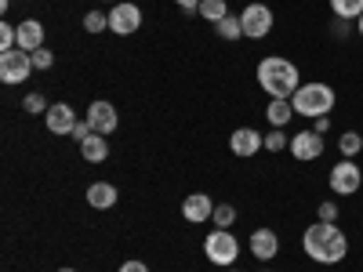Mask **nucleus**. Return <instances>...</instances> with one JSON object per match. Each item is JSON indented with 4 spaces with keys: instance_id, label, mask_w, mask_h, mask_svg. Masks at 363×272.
<instances>
[{
    "instance_id": "6",
    "label": "nucleus",
    "mask_w": 363,
    "mask_h": 272,
    "mask_svg": "<svg viewBox=\"0 0 363 272\" xmlns=\"http://www.w3.org/2000/svg\"><path fill=\"white\" fill-rule=\"evenodd\" d=\"M327 186H330V193H335V196H352V193H359V186H363V171H359L352 160H338L335 167H330Z\"/></svg>"
},
{
    "instance_id": "36",
    "label": "nucleus",
    "mask_w": 363,
    "mask_h": 272,
    "mask_svg": "<svg viewBox=\"0 0 363 272\" xmlns=\"http://www.w3.org/2000/svg\"><path fill=\"white\" fill-rule=\"evenodd\" d=\"M222 272H240V268H222Z\"/></svg>"
},
{
    "instance_id": "27",
    "label": "nucleus",
    "mask_w": 363,
    "mask_h": 272,
    "mask_svg": "<svg viewBox=\"0 0 363 272\" xmlns=\"http://www.w3.org/2000/svg\"><path fill=\"white\" fill-rule=\"evenodd\" d=\"M29 55H33V69H51L55 66V55L48 47H37V51H29Z\"/></svg>"
},
{
    "instance_id": "1",
    "label": "nucleus",
    "mask_w": 363,
    "mask_h": 272,
    "mask_svg": "<svg viewBox=\"0 0 363 272\" xmlns=\"http://www.w3.org/2000/svg\"><path fill=\"white\" fill-rule=\"evenodd\" d=\"M301 251H306L316 265H338L349 254V239L335 222H316L301 236Z\"/></svg>"
},
{
    "instance_id": "16",
    "label": "nucleus",
    "mask_w": 363,
    "mask_h": 272,
    "mask_svg": "<svg viewBox=\"0 0 363 272\" xmlns=\"http://www.w3.org/2000/svg\"><path fill=\"white\" fill-rule=\"evenodd\" d=\"M80 157H84L87 164H106V160H109V138H106V135L84 138V142H80Z\"/></svg>"
},
{
    "instance_id": "13",
    "label": "nucleus",
    "mask_w": 363,
    "mask_h": 272,
    "mask_svg": "<svg viewBox=\"0 0 363 272\" xmlns=\"http://www.w3.org/2000/svg\"><path fill=\"white\" fill-rule=\"evenodd\" d=\"M211 215H215V203H211V196H203V193H193V196H186V203H182V218H186L189 225H203Z\"/></svg>"
},
{
    "instance_id": "14",
    "label": "nucleus",
    "mask_w": 363,
    "mask_h": 272,
    "mask_svg": "<svg viewBox=\"0 0 363 272\" xmlns=\"http://www.w3.org/2000/svg\"><path fill=\"white\" fill-rule=\"evenodd\" d=\"M251 254L262 258V261H272L280 254V236L272 232V229H255L251 232Z\"/></svg>"
},
{
    "instance_id": "12",
    "label": "nucleus",
    "mask_w": 363,
    "mask_h": 272,
    "mask_svg": "<svg viewBox=\"0 0 363 272\" xmlns=\"http://www.w3.org/2000/svg\"><path fill=\"white\" fill-rule=\"evenodd\" d=\"M229 149H233V157H255L258 149H265V135H258L255 128H236L233 138H229Z\"/></svg>"
},
{
    "instance_id": "25",
    "label": "nucleus",
    "mask_w": 363,
    "mask_h": 272,
    "mask_svg": "<svg viewBox=\"0 0 363 272\" xmlns=\"http://www.w3.org/2000/svg\"><path fill=\"white\" fill-rule=\"evenodd\" d=\"M84 29H87V33H102V29H109V15L87 11V15H84Z\"/></svg>"
},
{
    "instance_id": "8",
    "label": "nucleus",
    "mask_w": 363,
    "mask_h": 272,
    "mask_svg": "<svg viewBox=\"0 0 363 272\" xmlns=\"http://www.w3.org/2000/svg\"><path fill=\"white\" fill-rule=\"evenodd\" d=\"M138 26H142V8H138V4H128V0L113 4V11H109V29H113L116 37H131Z\"/></svg>"
},
{
    "instance_id": "18",
    "label": "nucleus",
    "mask_w": 363,
    "mask_h": 272,
    "mask_svg": "<svg viewBox=\"0 0 363 272\" xmlns=\"http://www.w3.org/2000/svg\"><path fill=\"white\" fill-rule=\"evenodd\" d=\"M265 116H269V124H272V128H287L298 113H294L291 98H272V102H269V109H265Z\"/></svg>"
},
{
    "instance_id": "26",
    "label": "nucleus",
    "mask_w": 363,
    "mask_h": 272,
    "mask_svg": "<svg viewBox=\"0 0 363 272\" xmlns=\"http://www.w3.org/2000/svg\"><path fill=\"white\" fill-rule=\"evenodd\" d=\"M22 109H26V113H33V116H37V113H48L51 106H48V98L40 95V91H33V95H26V102H22Z\"/></svg>"
},
{
    "instance_id": "10",
    "label": "nucleus",
    "mask_w": 363,
    "mask_h": 272,
    "mask_svg": "<svg viewBox=\"0 0 363 272\" xmlns=\"http://www.w3.org/2000/svg\"><path fill=\"white\" fill-rule=\"evenodd\" d=\"M291 157L301 160V164L320 160V157H323V135H316V131H298V135L291 138Z\"/></svg>"
},
{
    "instance_id": "20",
    "label": "nucleus",
    "mask_w": 363,
    "mask_h": 272,
    "mask_svg": "<svg viewBox=\"0 0 363 272\" xmlns=\"http://www.w3.org/2000/svg\"><path fill=\"white\" fill-rule=\"evenodd\" d=\"M330 11H335V18H359L363 15V0H330Z\"/></svg>"
},
{
    "instance_id": "28",
    "label": "nucleus",
    "mask_w": 363,
    "mask_h": 272,
    "mask_svg": "<svg viewBox=\"0 0 363 272\" xmlns=\"http://www.w3.org/2000/svg\"><path fill=\"white\" fill-rule=\"evenodd\" d=\"M320 222H338V203L335 200H323L320 203Z\"/></svg>"
},
{
    "instance_id": "23",
    "label": "nucleus",
    "mask_w": 363,
    "mask_h": 272,
    "mask_svg": "<svg viewBox=\"0 0 363 272\" xmlns=\"http://www.w3.org/2000/svg\"><path fill=\"white\" fill-rule=\"evenodd\" d=\"M211 222H215L218 229H229L236 222V207L233 203H215V215H211Z\"/></svg>"
},
{
    "instance_id": "3",
    "label": "nucleus",
    "mask_w": 363,
    "mask_h": 272,
    "mask_svg": "<svg viewBox=\"0 0 363 272\" xmlns=\"http://www.w3.org/2000/svg\"><path fill=\"white\" fill-rule=\"evenodd\" d=\"M291 106H294L298 116H309V120L330 116V109H335V87H330V84H320V80L301 84V87L294 91Z\"/></svg>"
},
{
    "instance_id": "4",
    "label": "nucleus",
    "mask_w": 363,
    "mask_h": 272,
    "mask_svg": "<svg viewBox=\"0 0 363 272\" xmlns=\"http://www.w3.org/2000/svg\"><path fill=\"white\" fill-rule=\"evenodd\" d=\"M203 254H207V261H215L222 268H233V261L240 258V239L229 229H215L203 239Z\"/></svg>"
},
{
    "instance_id": "24",
    "label": "nucleus",
    "mask_w": 363,
    "mask_h": 272,
    "mask_svg": "<svg viewBox=\"0 0 363 272\" xmlns=\"http://www.w3.org/2000/svg\"><path fill=\"white\" fill-rule=\"evenodd\" d=\"M265 149H269V153H284V149H291V138L284 135V128H272L265 135Z\"/></svg>"
},
{
    "instance_id": "35",
    "label": "nucleus",
    "mask_w": 363,
    "mask_h": 272,
    "mask_svg": "<svg viewBox=\"0 0 363 272\" xmlns=\"http://www.w3.org/2000/svg\"><path fill=\"white\" fill-rule=\"evenodd\" d=\"M58 272H77V268H58Z\"/></svg>"
},
{
    "instance_id": "29",
    "label": "nucleus",
    "mask_w": 363,
    "mask_h": 272,
    "mask_svg": "<svg viewBox=\"0 0 363 272\" xmlns=\"http://www.w3.org/2000/svg\"><path fill=\"white\" fill-rule=\"evenodd\" d=\"M91 135H95V131H91V124H87V120H80V124L73 128V138H77V142H84V138H91Z\"/></svg>"
},
{
    "instance_id": "31",
    "label": "nucleus",
    "mask_w": 363,
    "mask_h": 272,
    "mask_svg": "<svg viewBox=\"0 0 363 272\" xmlns=\"http://www.w3.org/2000/svg\"><path fill=\"white\" fill-rule=\"evenodd\" d=\"M313 131H316V135H327V131H330V116H316V120H313Z\"/></svg>"
},
{
    "instance_id": "7",
    "label": "nucleus",
    "mask_w": 363,
    "mask_h": 272,
    "mask_svg": "<svg viewBox=\"0 0 363 272\" xmlns=\"http://www.w3.org/2000/svg\"><path fill=\"white\" fill-rule=\"evenodd\" d=\"M240 22H244V37L247 40H262V37H269V29H272V11L265 4H247L244 11H240Z\"/></svg>"
},
{
    "instance_id": "9",
    "label": "nucleus",
    "mask_w": 363,
    "mask_h": 272,
    "mask_svg": "<svg viewBox=\"0 0 363 272\" xmlns=\"http://www.w3.org/2000/svg\"><path fill=\"white\" fill-rule=\"evenodd\" d=\"M87 124H91V131H95V135H106V138H109V135L116 131V124H120L116 106L106 102V98L91 102V106H87Z\"/></svg>"
},
{
    "instance_id": "5",
    "label": "nucleus",
    "mask_w": 363,
    "mask_h": 272,
    "mask_svg": "<svg viewBox=\"0 0 363 272\" xmlns=\"http://www.w3.org/2000/svg\"><path fill=\"white\" fill-rule=\"evenodd\" d=\"M33 73V55L22 51V47H11V51H0V80L4 84H22Z\"/></svg>"
},
{
    "instance_id": "19",
    "label": "nucleus",
    "mask_w": 363,
    "mask_h": 272,
    "mask_svg": "<svg viewBox=\"0 0 363 272\" xmlns=\"http://www.w3.org/2000/svg\"><path fill=\"white\" fill-rule=\"evenodd\" d=\"M215 33L222 40H240L244 37V22H240V15H225L222 22H215Z\"/></svg>"
},
{
    "instance_id": "34",
    "label": "nucleus",
    "mask_w": 363,
    "mask_h": 272,
    "mask_svg": "<svg viewBox=\"0 0 363 272\" xmlns=\"http://www.w3.org/2000/svg\"><path fill=\"white\" fill-rule=\"evenodd\" d=\"M356 33H359V37H363V15H359V18H356Z\"/></svg>"
},
{
    "instance_id": "15",
    "label": "nucleus",
    "mask_w": 363,
    "mask_h": 272,
    "mask_svg": "<svg viewBox=\"0 0 363 272\" xmlns=\"http://www.w3.org/2000/svg\"><path fill=\"white\" fill-rule=\"evenodd\" d=\"M18 47H22V51H37V47H44V22H37V18H22V22H18Z\"/></svg>"
},
{
    "instance_id": "17",
    "label": "nucleus",
    "mask_w": 363,
    "mask_h": 272,
    "mask_svg": "<svg viewBox=\"0 0 363 272\" xmlns=\"http://www.w3.org/2000/svg\"><path fill=\"white\" fill-rule=\"evenodd\" d=\"M87 203L95 210H109L116 203V186H109V181H95V186L87 189Z\"/></svg>"
},
{
    "instance_id": "2",
    "label": "nucleus",
    "mask_w": 363,
    "mask_h": 272,
    "mask_svg": "<svg viewBox=\"0 0 363 272\" xmlns=\"http://www.w3.org/2000/svg\"><path fill=\"white\" fill-rule=\"evenodd\" d=\"M258 84L272 98H294V91L301 87V76H298V66L287 62L284 55H269L258 62Z\"/></svg>"
},
{
    "instance_id": "21",
    "label": "nucleus",
    "mask_w": 363,
    "mask_h": 272,
    "mask_svg": "<svg viewBox=\"0 0 363 272\" xmlns=\"http://www.w3.org/2000/svg\"><path fill=\"white\" fill-rule=\"evenodd\" d=\"M225 15H229L225 0H203V4H200V18H207V22H222Z\"/></svg>"
},
{
    "instance_id": "33",
    "label": "nucleus",
    "mask_w": 363,
    "mask_h": 272,
    "mask_svg": "<svg viewBox=\"0 0 363 272\" xmlns=\"http://www.w3.org/2000/svg\"><path fill=\"white\" fill-rule=\"evenodd\" d=\"M120 272H149V265L145 261H124V265H120Z\"/></svg>"
},
{
    "instance_id": "11",
    "label": "nucleus",
    "mask_w": 363,
    "mask_h": 272,
    "mask_svg": "<svg viewBox=\"0 0 363 272\" xmlns=\"http://www.w3.org/2000/svg\"><path fill=\"white\" fill-rule=\"evenodd\" d=\"M44 120H48V131H51V135H73V128L80 124L69 102H55V106L44 113Z\"/></svg>"
},
{
    "instance_id": "30",
    "label": "nucleus",
    "mask_w": 363,
    "mask_h": 272,
    "mask_svg": "<svg viewBox=\"0 0 363 272\" xmlns=\"http://www.w3.org/2000/svg\"><path fill=\"white\" fill-rule=\"evenodd\" d=\"M174 4H178L182 11H186V15H196V11H200V4H203V0H174Z\"/></svg>"
},
{
    "instance_id": "22",
    "label": "nucleus",
    "mask_w": 363,
    "mask_h": 272,
    "mask_svg": "<svg viewBox=\"0 0 363 272\" xmlns=\"http://www.w3.org/2000/svg\"><path fill=\"white\" fill-rule=\"evenodd\" d=\"M338 149H342V157L345 160H352L359 149H363V138H359V131H342V138H338Z\"/></svg>"
},
{
    "instance_id": "32",
    "label": "nucleus",
    "mask_w": 363,
    "mask_h": 272,
    "mask_svg": "<svg viewBox=\"0 0 363 272\" xmlns=\"http://www.w3.org/2000/svg\"><path fill=\"white\" fill-rule=\"evenodd\" d=\"M330 33H335V37H342V40H345V37H349V22H345V18H338L335 26H330Z\"/></svg>"
}]
</instances>
